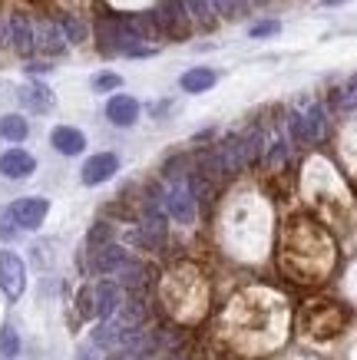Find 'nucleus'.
<instances>
[{"mask_svg": "<svg viewBox=\"0 0 357 360\" xmlns=\"http://www.w3.org/2000/svg\"><path fill=\"white\" fill-rule=\"evenodd\" d=\"M37 172V159L27 149H7L0 155V175L4 179H30Z\"/></svg>", "mask_w": 357, "mask_h": 360, "instance_id": "9b49d317", "label": "nucleus"}, {"mask_svg": "<svg viewBox=\"0 0 357 360\" xmlns=\"http://www.w3.org/2000/svg\"><path fill=\"white\" fill-rule=\"evenodd\" d=\"M0 291L7 301H20L27 291V264L17 251H0Z\"/></svg>", "mask_w": 357, "mask_h": 360, "instance_id": "f03ea898", "label": "nucleus"}, {"mask_svg": "<svg viewBox=\"0 0 357 360\" xmlns=\"http://www.w3.org/2000/svg\"><path fill=\"white\" fill-rule=\"evenodd\" d=\"M278 30H282V23H278V20H258V23H251L249 37H255V40H265V37H275Z\"/></svg>", "mask_w": 357, "mask_h": 360, "instance_id": "a878e982", "label": "nucleus"}, {"mask_svg": "<svg viewBox=\"0 0 357 360\" xmlns=\"http://www.w3.org/2000/svg\"><path fill=\"white\" fill-rule=\"evenodd\" d=\"M116 172H119V155L116 153H96L83 162L80 179H83V186H103V182H109Z\"/></svg>", "mask_w": 357, "mask_h": 360, "instance_id": "423d86ee", "label": "nucleus"}, {"mask_svg": "<svg viewBox=\"0 0 357 360\" xmlns=\"http://www.w3.org/2000/svg\"><path fill=\"white\" fill-rule=\"evenodd\" d=\"M215 83H218V73L208 70V66H195V70H185L182 77H179L182 93H208Z\"/></svg>", "mask_w": 357, "mask_h": 360, "instance_id": "2eb2a0df", "label": "nucleus"}, {"mask_svg": "<svg viewBox=\"0 0 357 360\" xmlns=\"http://www.w3.org/2000/svg\"><path fill=\"white\" fill-rule=\"evenodd\" d=\"M106 120L113 126H119V129H130L139 120V103L132 96H126V93H119V96H113L106 103Z\"/></svg>", "mask_w": 357, "mask_h": 360, "instance_id": "f8f14e48", "label": "nucleus"}, {"mask_svg": "<svg viewBox=\"0 0 357 360\" xmlns=\"http://www.w3.org/2000/svg\"><path fill=\"white\" fill-rule=\"evenodd\" d=\"M152 20H156V27L163 33H169V37H179V40H185L189 37V13H185L182 0H159V7L152 11Z\"/></svg>", "mask_w": 357, "mask_h": 360, "instance_id": "20e7f679", "label": "nucleus"}, {"mask_svg": "<svg viewBox=\"0 0 357 360\" xmlns=\"http://www.w3.org/2000/svg\"><path fill=\"white\" fill-rule=\"evenodd\" d=\"M331 103L337 110H357V77H351L344 86H337L331 93Z\"/></svg>", "mask_w": 357, "mask_h": 360, "instance_id": "aec40b11", "label": "nucleus"}, {"mask_svg": "<svg viewBox=\"0 0 357 360\" xmlns=\"http://www.w3.org/2000/svg\"><path fill=\"white\" fill-rule=\"evenodd\" d=\"M126 258H130L126 248L106 241V245H99V248H89V271L93 274H116Z\"/></svg>", "mask_w": 357, "mask_h": 360, "instance_id": "6e6552de", "label": "nucleus"}, {"mask_svg": "<svg viewBox=\"0 0 357 360\" xmlns=\"http://www.w3.org/2000/svg\"><path fill=\"white\" fill-rule=\"evenodd\" d=\"M106 241H113V225L96 221V225L89 229V235H87V248H99V245H106Z\"/></svg>", "mask_w": 357, "mask_h": 360, "instance_id": "b1692460", "label": "nucleus"}, {"mask_svg": "<svg viewBox=\"0 0 357 360\" xmlns=\"http://www.w3.org/2000/svg\"><path fill=\"white\" fill-rule=\"evenodd\" d=\"M56 23H60V30H63L66 44H83V40H87V27H83V20H76L73 13H60Z\"/></svg>", "mask_w": 357, "mask_h": 360, "instance_id": "a211bd4d", "label": "nucleus"}, {"mask_svg": "<svg viewBox=\"0 0 357 360\" xmlns=\"http://www.w3.org/2000/svg\"><path fill=\"white\" fill-rule=\"evenodd\" d=\"M7 33H11V46L20 56H33V53H37L33 17H27V13H11V20H7Z\"/></svg>", "mask_w": 357, "mask_h": 360, "instance_id": "0eeeda50", "label": "nucleus"}, {"mask_svg": "<svg viewBox=\"0 0 357 360\" xmlns=\"http://www.w3.org/2000/svg\"><path fill=\"white\" fill-rule=\"evenodd\" d=\"M46 212H50V202L40 195L11 202V215H13V221L20 225V231H37L46 221Z\"/></svg>", "mask_w": 357, "mask_h": 360, "instance_id": "39448f33", "label": "nucleus"}, {"mask_svg": "<svg viewBox=\"0 0 357 360\" xmlns=\"http://www.w3.org/2000/svg\"><path fill=\"white\" fill-rule=\"evenodd\" d=\"M30 136V126H27V120L23 116H17V112H7V116H0V139L7 142H23Z\"/></svg>", "mask_w": 357, "mask_h": 360, "instance_id": "f3484780", "label": "nucleus"}, {"mask_svg": "<svg viewBox=\"0 0 357 360\" xmlns=\"http://www.w3.org/2000/svg\"><path fill=\"white\" fill-rule=\"evenodd\" d=\"M89 86H93V93H113V89L123 86V77H119V73H109V70H106V73H96Z\"/></svg>", "mask_w": 357, "mask_h": 360, "instance_id": "5701e85b", "label": "nucleus"}, {"mask_svg": "<svg viewBox=\"0 0 357 360\" xmlns=\"http://www.w3.org/2000/svg\"><path fill=\"white\" fill-rule=\"evenodd\" d=\"M185 13L192 17V20L206 23V27H212L215 23V7H212V0H182Z\"/></svg>", "mask_w": 357, "mask_h": 360, "instance_id": "6ab92c4d", "label": "nucleus"}, {"mask_svg": "<svg viewBox=\"0 0 357 360\" xmlns=\"http://www.w3.org/2000/svg\"><path fill=\"white\" fill-rule=\"evenodd\" d=\"M242 146H245V155H249V165L258 162L261 155H265V132L261 129H249L242 136Z\"/></svg>", "mask_w": 357, "mask_h": 360, "instance_id": "4be33fe9", "label": "nucleus"}, {"mask_svg": "<svg viewBox=\"0 0 357 360\" xmlns=\"http://www.w3.org/2000/svg\"><path fill=\"white\" fill-rule=\"evenodd\" d=\"M76 360H93V357H89L87 350H80V354H76Z\"/></svg>", "mask_w": 357, "mask_h": 360, "instance_id": "2f4dec72", "label": "nucleus"}, {"mask_svg": "<svg viewBox=\"0 0 357 360\" xmlns=\"http://www.w3.org/2000/svg\"><path fill=\"white\" fill-rule=\"evenodd\" d=\"M46 70H50L46 63H30V66H27V73H46Z\"/></svg>", "mask_w": 357, "mask_h": 360, "instance_id": "c756f323", "label": "nucleus"}, {"mask_svg": "<svg viewBox=\"0 0 357 360\" xmlns=\"http://www.w3.org/2000/svg\"><path fill=\"white\" fill-rule=\"evenodd\" d=\"M76 311L83 317H96V304H93V288H83L76 295Z\"/></svg>", "mask_w": 357, "mask_h": 360, "instance_id": "bb28decb", "label": "nucleus"}, {"mask_svg": "<svg viewBox=\"0 0 357 360\" xmlns=\"http://www.w3.org/2000/svg\"><path fill=\"white\" fill-rule=\"evenodd\" d=\"M212 7H215V13H222V17H238L242 7H245V0H212Z\"/></svg>", "mask_w": 357, "mask_h": 360, "instance_id": "c85d7f7f", "label": "nucleus"}, {"mask_svg": "<svg viewBox=\"0 0 357 360\" xmlns=\"http://www.w3.org/2000/svg\"><path fill=\"white\" fill-rule=\"evenodd\" d=\"M325 7H337V4H347V0H321Z\"/></svg>", "mask_w": 357, "mask_h": 360, "instance_id": "7c9ffc66", "label": "nucleus"}, {"mask_svg": "<svg viewBox=\"0 0 357 360\" xmlns=\"http://www.w3.org/2000/svg\"><path fill=\"white\" fill-rule=\"evenodd\" d=\"M50 146H54L60 155H80L87 149V136L76 129V126H56L50 132Z\"/></svg>", "mask_w": 357, "mask_h": 360, "instance_id": "4468645a", "label": "nucleus"}, {"mask_svg": "<svg viewBox=\"0 0 357 360\" xmlns=\"http://www.w3.org/2000/svg\"><path fill=\"white\" fill-rule=\"evenodd\" d=\"M116 274H119V288H130V291H139L142 284L149 281V268L139 262H132V258H126Z\"/></svg>", "mask_w": 357, "mask_h": 360, "instance_id": "dca6fc26", "label": "nucleus"}, {"mask_svg": "<svg viewBox=\"0 0 357 360\" xmlns=\"http://www.w3.org/2000/svg\"><path fill=\"white\" fill-rule=\"evenodd\" d=\"M93 304H96L99 321H109V317L119 311V304H123V288H119V281H99L96 288H93Z\"/></svg>", "mask_w": 357, "mask_h": 360, "instance_id": "ddd939ff", "label": "nucleus"}, {"mask_svg": "<svg viewBox=\"0 0 357 360\" xmlns=\"http://www.w3.org/2000/svg\"><path fill=\"white\" fill-rule=\"evenodd\" d=\"M17 99L23 103V110L30 112H50L54 110V89L46 86V83H40V79H33V83H23L20 89H17Z\"/></svg>", "mask_w": 357, "mask_h": 360, "instance_id": "9d476101", "label": "nucleus"}, {"mask_svg": "<svg viewBox=\"0 0 357 360\" xmlns=\"http://www.w3.org/2000/svg\"><path fill=\"white\" fill-rule=\"evenodd\" d=\"M17 231H20V225L13 221L11 205H4V208H0V238H4V241H13V238H17Z\"/></svg>", "mask_w": 357, "mask_h": 360, "instance_id": "393cba45", "label": "nucleus"}, {"mask_svg": "<svg viewBox=\"0 0 357 360\" xmlns=\"http://www.w3.org/2000/svg\"><path fill=\"white\" fill-rule=\"evenodd\" d=\"M284 159H288V142L275 139V142H271V149H268V165H271V169H278Z\"/></svg>", "mask_w": 357, "mask_h": 360, "instance_id": "cd10ccee", "label": "nucleus"}, {"mask_svg": "<svg viewBox=\"0 0 357 360\" xmlns=\"http://www.w3.org/2000/svg\"><path fill=\"white\" fill-rule=\"evenodd\" d=\"M33 37H37V53L56 56L66 50V37L56 20H33Z\"/></svg>", "mask_w": 357, "mask_h": 360, "instance_id": "1a4fd4ad", "label": "nucleus"}, {"mask_svg": "<svg viewBox=\"0 0 357 360\" xmlns=\"http://www.w3.org/2000/svg\"><path fill=\"white\" fill-rule=\"evenodd\" d=\"M325 110L318 106V103H311L308 110H298L288 116V129H292L294 142H318L325 139Z\"/></svg>", "mask_w": 357, "mask_h": 360, "instance_id": "7ed1b4c3", "label": "nucleus"}, {"mask_svg": "<svg viewBox=\"0 0 357 360\" xmlns=\"http://www.w3.org/2000/svg\"><path fill=\"white\" fill-rule=\"evenodd\" d=\"M163 208L169 219H175L179 225H192L195 221V208H199V198L192 195V188L185 179H175L163 188Z\"/></svg>", "mask_w": 357, "mask_h": 360, "instance_id": "f257e3e1", "label": "nucleus"}, {"mask_svg": "<svg viewBox=\"0 0 357 360\" xmlns=\"http://www.w3.org/2000/svg\"><path fill=\"white\" fill-rule=\"evenodd\" d=\"M17 357H20V334L11 324H4V330H0V360H17Z\"/></svg>", "mask_w": 357, "mask_h": 360, "instance_id": "412c9836", "label": "nucleus"}]
</instances>
